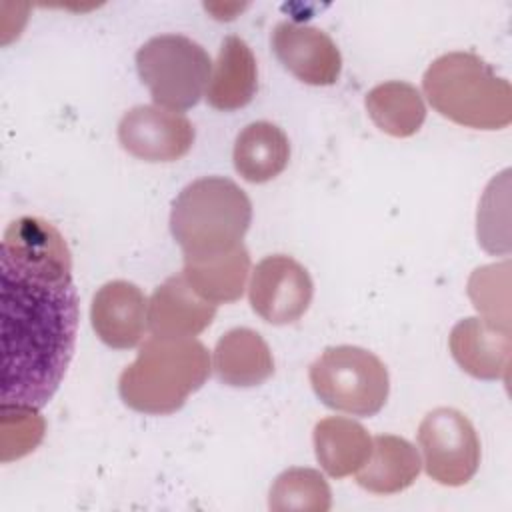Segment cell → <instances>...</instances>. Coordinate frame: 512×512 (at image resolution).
I'll return each instance as SVG.
<instances>
[{"label": "cell", "instance_id": "6da1fadb", "mask_svg": "<svg viewBox=\"0 0 512 512\" xmlns=\"http://www.w3.org/2000/svg\"><path fill=\"white\" fill-rule=\"evenodd\" d=\"M0 404L42 408L70 364L78 330L72 256L44 218L8 224L0 248Z\"/></svg>", "mask_w": 512, "mask_h": 512}, {"label": "cell", "instance_id": "7a4b0ae2", "mask_svg": "<svg viewBox=\"0 0 512 512\" xmlns=\"http://www.w3.org/2000/svg\"><path fill=\"white\" fill-rule=\"evenodd\" d=\"M212 370L210 354L196 338H148L118 378L122 402L142 414H172L202 388Z\"/></svg>", "mask_w": 512, "mask_h": 512}, {"label": "cell", "instance_id": "3957f363", "mask_svg": "<svg viewBox=\"0 0 512 512\" xmlns=\"http://www.w3.org/2000/svg\"><path fill=\"white\" fill-rule=\"evenodd\" d=\"M430 106L444 118L476 130H500L512 122V88L480 56L448 52L422 76Z\"/></svg>", "mask_w": 512, "mask_h": 512}, {"label": "cell", "instance_id": "277c9868", "mask_svg": "<svg viewBox=\"0 0 512 512\" xmlns=\"http://www.w3.org/2000/svg\"><path fill=\"white\" fill-rule=\"evenodd\" d=\"M252 222L248 194L230 178L204 176L172 202L170 232L184 258L212 256L242 244Z\"/></svg>", "mask_w": 512, "mask_h": 512}, {"label": "cell", "instance_id": "5b68a950", "mask_svg": "<svg viewBox=\"0 0 512 512\" xmlns=\"http://www.w3.org/2000/svg\"><path fill=\"white\" fill-rule=\"evenodd\" d=\"M308 378L324 406L362 418L378 414L390 392L386 364L374 352L350 344L326 348L310 364Z\"/></svg>", "mask_w": 512, "mask_h": 512}, {"label": "cell", "instance_id": "8992f818", "mask_svg": "<svg viewBox=\"0 0 512 512\" xmlns=\"http://www.w3.org/2000/svg\"><path fill=\"white\" fill-rule=\"evenodd\" d=\"M136 70L156 106L178 112L196 106L204 96L212 60L192 38L160 34L136 50Z\"/></svg>", "mask_w": 512, "mask_h": 512}, {"label": "cell", "instance_id": "52a82bcc", "mask_svg": "<svg viewBox=\"0 0 512 512\" xmlns=\"http://www.w3.org/2000/svg\"><path fill=\"white\" fill-rule=\"evenodd\" d=\"M426 474L442 486H464L480 466V440L472 422L456 408L440 406L418 426Z\"/></svg>", "mask_w": 512, "mask_h": 512}, {"label": "cell", "instance_id": "ba28073f", "mask_svg": "<svg viewBox=\"0 0 512 512\" xmlns=\"http://www.w3.org/2000/svg\"><path fill=\"white\" fill-rule=\"evenodd\" d=\"M314 294L308 270L286 254L262 258L248 286L252 310L266 322L282 326L300 320Z\"/></svg>", "mask_w": 512, "mask_h": 512}, {"label": "cell", "instance_id": "9c48e42d", "mask_svg": "<svg viewBox=\"0 0 512 512\" xmlns=\"http://www.w3.org/2000/svg\"><path fill=\"white\" fill-rule=\"evenodd\" d=\"M192 122L156 104H140L124 112L118 122L120 146L144 162H174L186 156L194 144Z\"/></svg>", "mask_w": 512, "mask_h": 512}, {"label": "cell", "instance_id": "30bf717a", "mask_svg": "<svg viewBox=\"0 0 512 512\" xmlns=\"http://www.w3.org/2000/svg\"><path fill=\"white\" fill-rule=\"evenodd\" d=\"M270 46L278 62L304 84L330 86L340 78V50L320 28L288 20L278 22L272 30Z\"/></svg>", "mask_w": 512, "mask_h": 512}, {"label": "cell", "instance_id": "8fae6325", "mask_svg": "<svg viewBox=\"0 0 512 512\" xmlns=\"http://www.w3.org/2000/svg\"><path fill=\"white\" fill-rule=\"evenodd\" d=\"M90 322L96 336L110 348H134L148 322V300L128 280H110L98 288L90 306Z\"/></svg>", "mask_w": 512, "mask_h": 512}, {"label": "cell", "instance_id": "7c38bea8", "mask_svg": "<svg viewBox=\"0 0 512 512\" xmlns=\"http://www.w3.org/2000/svg\"><path fill=\"white\" fill-rule=\"evenodd\" d=\"M456 364L478 380H508L510 368V326L494 324L486 318L460 320L448 338Z\"/></svg>", "mask_w": 512, "mask_h": 512}, {"label": "cell", "instance_id": "4fadbf2b", "mask_svg": "<svg viewBox=\"0 0 512 512\" xmlns=\"http://www.w3.org/2000/svg\"><path fill=\"white\" fill-rule=\"evenodd\" d=\"M216 316V304L198 296L182 274L166 278L148 300V328L152 336L194 338Z\"/></svg>", "mask_w": 512, "mask_h": 512}, {"label": "cell", "instance_id": "5bb4252c", "mask_svg": "<svg viewBox=\"0 0 512 512\" xmlns=\"http://www.w3.org/2000/svg\"><path fill=\"white\" fill-rule=\"evenodd\" d=\"M212 370L226 386L252 388L274 374V356L256 330L232 328L214 346Z\"/></svg>", "mask_w": 512, "mask_h": 512}, {"label": "cell", "instance_id": "9a60e30c", "mask_svg": "<svg viewBox=\"0 0 512 512\" xmlns=\"http://www.w3.org/2000/svg\"><path fill=\"white\" fill-rule=\"evenodd\" d=\"M258 90L256 58L240 36H226L206 86V102L222 112L244 108Z\"/></svg>", "mask_w": 512, "mask_h": 512}, {"label": "cell", "instance_id": "2e32d148", "mask_svg": "<svg viewBox=\"0 0 512 512\" xmlns=\"http://www.w3.org/2000/svg\"><path fill=\"white\" fill-rule=\"evenodd\" d=\"M420 470L422 458L406 438L378 434L372 438L370 458L356 472V482L372 494H396L412 486Z\"/></svg>", "mask_w": 512, "mask_h": 512}, {"label": "cell", "instance_id": "e0dca14e", "mask_svg": "<svg viewBox=\"0 0 512 512\" xmlns=\"http://www.w3.org/2000/svg\"><path fill=\"white\" fill-rule=\"evenodd\" d=\"M312 440L318 464L332 478L356 474L372 452L368 430L360 422L344 416H328L316 422Z\"/></svg>", "mask_w": 512, "mask_h": 512}, {"label": "cell", "instance_id": "ac0fdd59", "mask_svg": "<svg viewBox=\"0 0 512 512\" xmlns=\"http://www.w3.org/2000/svg\"><path fill=\"white\" fill-rule=\"evenodd\" d=\"M250 274V254L244 244L212 256L184 258L182 276L192 290L212 304H230L242 298Z\"/></svg>", "mask_w": 512, "mask_h": 512}, {"label": "cell", "instance_id": "d6986e66", "mask_svg": "<svg viewBox=\"0 0 512 512\" xmlns=\"http://www.w3.org/2000/svg\"><path fill=\"white\" fill-rule=\"evenodd\" d=\"M290 160V140L272 122L258 120L240 130L234 140L232 162L236 172L252 184H264L284 172Z\"/></svg>", "mask_w": 512, "mask_h": 512}, {"label": "cell", "instance_id": "ffe728a7", "mask_svg": "<svg viewBox=\"0 0 512 512\" xmlns=\"http://www.w3.org/2000/svg\"><path fill=\"white\" fill-rule=\"evenodd\" d=\"M364 104L372 122L394 138H408L416 134L426 120L422 94L410 82H382L366 94Z\"/></svg>", "mask_w": 512, "mask_h": 512}, {"label": "cell", "instance_id": "44dd1931", "mask_svg": "<svg viewBox=\"0 0 512 512\" xmlns=\"http://www.w3.org/2000/svg\"><path fill=\"white\" fill-rule=\"evenodd\" d=\"M330 506V486L314 468H288L270 486L268 508L274 512H328Z\"/></svg>", "mask_w": 512, "mask_h": 512}, {"label": "cell", "instance_id": "7402d4cb", "mask_svg": "<svg viewBox=\"0 0 512 512\" xmlns=\"http://www.w3.org/2000/svg\"><path fill=\"white\" fill-rule=\"evenodd\" d=\"M40 408L0 404V460L6 464L30 454L44 438L46 420Z\"/></svg>", "mask_w": 512, "mask_h": 512}, {"label": "cell", "instance_id": "603a6c76", "mask_svg": "<svg viewBox=\"0 0 512 512\" xmlns=\"http://www.w3.org/2000/svg\"><path fill=\"white\" fill-rule=\"evenodd\" d=\"M504 276H508V262L482 266L472 272L468 280V296L474 308L482 314V318L510 326L508 324V280L496 286Z\"/></svg>", "mask_w": 512, "mask_h": 512}]
</instances>
